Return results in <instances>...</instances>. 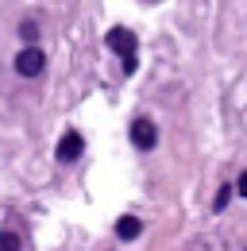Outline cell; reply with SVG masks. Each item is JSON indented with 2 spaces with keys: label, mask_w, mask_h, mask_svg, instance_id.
Listing matches in <instances>:
<instances>
[{
  "label": "cell",
  "mask_w": 247,
  "mask_h": 251,
  "mask_svg": "<svg viewBox=\"0 0 247 251\" xmlns=\"http://www.w3.org/2000/svg\"><path fill=\"white\" fill-rule=\"evenodd\" d=\"M104 43H108V50L120 54L124 62H135V47H139V43H135V35L127 31V27H112V31L104 35Z\"/></svg>",
  "instance_id": "6da1fadb"
},
{
  "label": "cell",
  "mask_w": 247,
  "mask_h": 251,
  "mask_svg": "<svg viewBox=\"0 0 247 251\" xmlns=\"http://www.w3.org/2000/svg\"><path fill=\"white\" fill-rule=\"evenodd\" d=\"M0 251H20V236L16 232H0Z\"/></svg>",
  "instance_id": "8992f818"
},
{
  "label": "cell",
  "mask_w": 247,
  "mask_h": 251,
  "mask_svg": "<svg viewBox=\"0 0 247 251\" xmlns=\"http://www.w3.org/2000/svg\"><path fill=\"white\" fill-rule=\"evenodd\" d=\"M139 232H143V220H135V217H120L116 220V236H120V240H135Z\"/></svg>",
  "instance_id": "5b68a950"
},
{
  "label": "cell",
  "mask_w": 247,
  "mask_h": 251,
  "mask_svg": "<svg viewBox=\"0 0 247 251\" xmlns=\"http://www.w3.org/2000/svg\"><path fill=\"white\" fill-rule=\"evenodd\" d=\"M20 35H24V43H31V47H35V35H39V27H35L31 20H24V24H20Z\"/></svg>",
  "instance_id": "52a82bcc"
},
{
  "label": "cell",
  "mask_w": 247,
  "mask_h": 251,
  "mask_svg": "<svg viewBox=\"0 0 247 251\" xmlns=\"http://www.w3.org/2000/svg\"><path fill=\"white\" fill-rule=\"evenodd\" d=\"M236 193H240V197H247V170L236 178Z\"/></svg>",
  "instance_id": "9c48e42d"
},
{
  "label": "cell",
  "mask_w": 247,
  "mask_h": 251,
  "mask_svg": "<svg viewBox=\"0 0 247 251\" xmlns=\"http://www.w3.org/2000/svg\"><path fill=\"white\" fill-rule=\"evenodd\" d=\"M81 151H85V139H81V131H66L58 139V162H77L81 158Z\"/></svg>",
  "instance_id": "3957f363"
},
{
  "label": "cell",
  "mask_w": 247,
  "mask_h": 251,
  "mask_svg": "<svg viewBox=\"0 0 247 251\" xmlns=\"http://www.w3.org/2000/svg\"><path fill=\"white\" fill-rule=\"evenodd\" d=\"M43 66H47V54H43L39 47H24V50L16 54V74H20V77H39Z\"/></svg>",
  "instance_id": "7a4b0ae2"
},
{
  "label": "cell",
  "mask_w": 247,
  "mask_h": 251,
  "mask_svg": "<svg viewBox=\"0 0 247 251\" xmlns=\"http://www.w3.org/2000/svg\"><path fill=\"white\" fill-rule=\"evenodd\" d=\"M131 143H135L139 151H154V143H158V131H154L151 120H135V124H131Z\"/></svg>",
  "instance_id": "277c9868"
},
{
  "label": "cell",
  "mask_w": 247,
  "mask_h": 251,
  "mask_svg": "<svg viewBox=\"0 0 247 251\" xmlns=\"http://www.w3.org/2000/svg\"><path fill=\"white\" fill-rule=\"evenodd\" d=\"M228 201H232V186H224L220 193H216V213H220V209H224Z\"/></svg>",
  "instance_id": "ba28073f"
}]
</instances>
